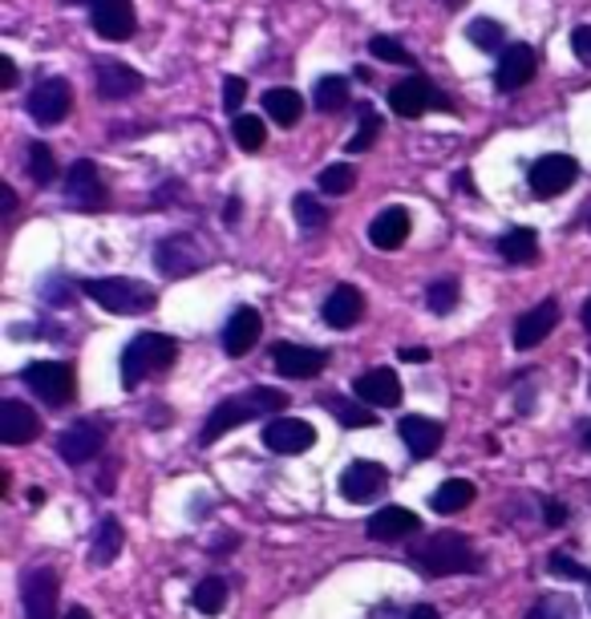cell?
<instances>
[{"instance_id":"cell-1","label":"cell","mask_w":591,"mask_h":619,"mask_svg":"<svg viewBox=\"0 0 591 619\" xmlns=\"http://www.w3.org/2000/svg\"><path fill=\"white\" fill-rule=\"evenodd\" d=\"M405 558L414 563L429 579H450V575H470L482 567V558L474 555V543L458 531H438L429 534L426 543H414L405 551Z\"/></svg>"},{"instance_id":"cell-2","label":"cell","mask_w":591,"mask_h":619,"mask_svg":"<svg viewBox=\"0 0 591 619\" xmlns=\"http://www.w3.org/2000/svg\"><path fill=\"white\" fill-rule=\"evenodd\" d=\"M280 409H288V393H284V389H272V384L248 389L243 397L219 401V405L211 409V417H207V425H203L199 442L203 446H215V442L227 437L231 430H240V425L255 422V417H264V413H280Z\"/></svg>"},{"instance_id":"cell-3","label":"cell","mask_w":591,"mask_h":619,"mask_svg":"<svg viewBox=\"0 0 591 619\" xmlns=\"http://www.w3.org/2000/svg\"><path fill=\"white\" fill-rule=\"evenodd\" d=\"M178 357V340L166 333H139L122 348V360H118V369H122V389H139L146 377L154 372L171 369Z\"/></svg>"},{"instance_id":"cell-4","label":"cell","mask_w":591,"mask_h":619,"mask_svg":"<svg viewBox=\"0 0 591 619\" xmlns=\"http://www.w3.org/2000/svg\"><path fill=\"white\" fill-rule=\"evenodd\" d=\"M98 308L118 312V316H139V312L154 308V287L142 280H127V275H106V280H86L81 284Z\"/></svg>"},{"instance_id":"cell-5","label":"cell","mask_w":591,"mask_h":619,"mask_svg":"<svg viewBox=\"0 0 591 619\" xmlns=\"http://www.w3.org/2000/svg\"><path fill=\"white\" fill-rule=\"evenodd\" d=\"M21 381L45 401V405H69L77 397V372L65 360H33L21 369Z\"/></svg>"},{"instance_id":"cell-6","label":"cell","mask_w":591,"mask_h":619,"mask_svg":"<svg viewBox=\"0 0 591 619\" xmlns=\"http://www.w3.org/2000/svg\"><path fill=\"white\" fill-rule=\"evenodd\" d=\"M390 110L402 113V118H422L429 110H453V101L426 74H414L390 89Z\"/></svg>"},{"instance_id":"cell-7","label":"cell","mask_w":591,"mask_h":619,"mask_svg":"<svg viewBox=\"0 0 591 619\" xmlns=\"http://www.w3.org/2000/svg\"><path fill=\"white\" fill-rule=\"evenodd\" d=\"M154 268H158L163 275H171V280H183V275L207 268V251H203V243L195 236L175 231V236L158 239V248H154Z\"/></svg>"},{"instance_id":"cell-8","label":"cell","mask_w":591,"mask_h":619,"mask_svg":"<svg viewBox=\"0 0 591 619\" xmlns=\"http://www.w3.org/2000/svg\"><path fill=\"white\" fill-rule=\"evenodd\" d=\"M57 595H62V579L53 567H29L21 575V604L29 619H57Z\"/></svg>"},{"instance_id":"cell-9","label":"cell","mask_w":591,"mask_h":619,"mask_svg":"<svg viewBox=\"0 0 591 619\" xmlns=\"http://www.w3.org/2000/svg\"><path fill=\"white\" fill-rule=\"evenodd\" d=\"M29 118L37 126H62L65 113L74 110V86L65 77H45L25 101Z\"/></svg>"},{"instance_id":"cell-10","label":"cell","mask_w":591,"mask_h":619,"mask_svg":"<svg viewBox=\"0 0 591 619\" xmlns=\"http://www.w3.org/2000/svg\"><path fill=\"white\" fill-rule=\"evenodd\" d=\"M579 178V162L571 154H543L535 166H530V191L535 198H559L567 195Z\"/></svg>"},{"instance_id":"cell-11","label":"cell","mask_w":591,"mask_h":619,"mask_svg":"<svg viewBox=\"0 0 591 619\" xmlns=\"http://www.w3.org/2000/svg\"><path fill=\"white\" fill-rule=\"evenodd\" d=\"M385 482H390V470L381 461L357 458L340 470V498L344 502H373L385 490Z\"/></svg>"},{"instance_id":"cell-12","label":"cell","mask_w":591,"mask_h":619,"mask_svg":"<svg viewBox=\"0 0 591 619\" xmlns=\"http://www.w3.org/2000/svg\"><path fill=\"white\" fill-rule=\"evenodd\" d=\"M65 198L74 203L77 211H98V207H106V183H101L98 166L89 159H77L69 171H65Z\"/></svg>"},{"instance_id":"cell-13","label":"cell","mask_w":591,"mask_h":619,"mask_svg":"<svg viewBox=\"0 0 591 619\" xmlns=\"http://www.w3.org/2000/svg\"><path fill=\"white\" fill-rule=\"evenodd\" d=\"M101 446H106V425L98 422H77L57 434V458L69 461V466L94 461L101 454Z\"/></svg>"},{"instance_id":"cell-14","label":"cell","mask_w":591,"mask_h":619,"mask_svg":"<svg viewBox=\"0 0 591 619\" xmlns=\"http://www.w3.org/2000/svg\"><path fill=\"white\" fill-rule=\"evenodd\" d=\"M89 25L101 41H130L139 29V13L130 0H98L89 9Z\"/></svg>"},{"instance_id":"cell-15","label":"cell","mask_w":591,"mask_h":619,"mask_svg":"<svg viewBox=\"0 0 591 619\" xmlns=\"http://www.w3.org/2000/svg\"><path fill=\"white\" fill-rule=\"evenodd\" d=\"M272 365H276L280 377H288V381H308L316 372H325L328 365V352L325 348H308V345H288V340H280L272 348Z\"/></svg>"},{"instance_id":"cell-16","label":"cell","mask_w":591,"mask_h":619,"mask_svg":"<svg viewBox=\"0 0 591 619\" xmlns=\"http://www.w3.org/2000/svg\"><path fill=\"white\" fill-rule=\"evenodd\" d=\"M539 74V53L530 50V45H506L503 57H499V69H494V86L499 94H515L530 82V77Z\"/></svg>"},{"instance_id":"cell-17","label":"cell","mask_w":591,"mask_h":619,"mask_svg":"<svg viewBox=\"0 0 591 619\" xmlns=\"http://www.w3.org/2000/svg\"><path fill=\"white\" fill-rule=\"evenodd\" d=\"M260 333H264V316H260L252 304H240L223 324V352L231 360L248 357L255 348V340H260Z\"/></svg>"},{"instance_id":"cell-18","label":"cell","mask_w":591,"mask_h":619,"mask_svg":"<svg viewBox=\"0 0 591 619\" xmlns=\"http://www.w3.org/2000/svg\"><path fill=\"white\" fill-rule=\"evenodd\" d=\"M264 446L272 454H284V458H296V454H308L316 446V430L304 417H276V422L264 430Z\"/></svg>"},{"instance_id":"cell-19","label":"cell","mask_w":591,"mask_h":619,"mask_svg":"<svg viewBox=\"0 0 591 619\" xmlns=\"http://www.w3.org/2000/svg\"><path fill=\"white\" fill-rule=\"evenodd\" d=\"M142 89V74L139 69H130L122 62H98L94 65V94L106 101H122V98H134Z\"/></svg>"},{"instance_id":"cell-20","label":"cell","mask_w":591,"mask_h":619,"mask_svg":"<svg viewBox=\"0 0 591 619\" xmlns=\"http://www.w3.org/2000/svg\"><path fill=\"white\" fill-rule=\"evenodd\" d=\"M352 393L373 409H397L402 405V377L393 369H369L365 377H357Z\"/></svg>"},{"instance_id":"cell-21","label":"cell","mask_w":591,"mask_h":619,"mask_svg":"<svg viewBox=\"0 0 591 619\" xmlns=\"http://www.w3.org/2000/svg\"><path fill=\"white\" fill-rule=\"evenodd\" d=\"M37 434H41V417L25 401H13V397L0 401V442L4 446H25Z\"/></svg>"},{"instance_id":"cell-22","label":"cell","mask_w":591,"mask_h":619,"mask_svg":"<svg viewBox=\"0 0 591 619\" xmlns=\"http://www.w3.org/2000/svg\"><path fill=\"white\" fill-rule=\"evenodd\" d=\"M320 316H325L328 328H337V333H349L352 324L365 316V296H361V292H357L352 284H337L332 292H328Z\"/></svg>"},{"instance_id":"cell-23","label":"cell","mask_w":591,"mask_h":619,"mask_svg":"<svg viewBox=\"0 0 591 619\" xmlns=\"http://www.w3.org/2000/svg\"><path fill=\"white\" fill-rule=\"evenodd\" d=\"M555 324H559V300L551 296V300H543V304H535L527 316H518V324H515V348L543 345V340L551 336Z\"/></svg>"},{"instance_id":"cell-24","label":"cell","mask_w":591,"mask_h":619,"mask_svg":"<svg viewBox=\"0 0 591 619\" xmlns=\"http://www.w3.org/2000/svg\"><path fill=\"white\" fill-rule=\"evenodd\" d=\"M402 442H405V449H409V458H417V461H426V458H434L441 449V437H446V430H441L438 422H429V417H402Z\"/></svg>"},{"instance_id":"cell-25","label":"cell","mask_w":591,"mask_h":619,"mask_svg":"<svg viewBox=\"0 0 591 619\" xmlns=\"http://www.w3.org/2000/svg\"><path fill=\"white\" fill-rule=\"evenodd\" d=\"M422 531V519H417L409 507H385L369 519V534L377 543H393V539H409V534Z\"/></svg>"},{"instance_id":"cell-26","label":"cell","mask_w":591,"mask_h":619,"mask_svg":"<svg viewBox=\"0 0 591 619\" xmlns=\"http://www.w3.org/2000/svg\"><path fill=\"white\" fill-rule=\"evenodd\" d=\"M405 239H409V211H405V207H385V211H377V219L369 224V243L381 251L402 248Z\"/></svg>"},{"instance_id":"cell-27","label":"cell","mask_w":591,"mask_h":619,"mask_svg":"<svg viewBox=\"0 0 591 619\" xmlns=\"http://www.w3.org/2000/svg\"><path fill=\"white\" fill-rule=\"evenodd\" d=\"M122 543H127V534H122L118 519H101L94 526V539H89V563L94 567H110L113 558L122 555Z\"/></svg>"},{"instance_id":"cell-28","label":"cell","mask_w":591,"mask_h":619,"mask_svg":"<svg viewBox=\"0 0 591 619\" xmlns=\"http://www.w3.org/2000/svg\"><path fill=\"white\" fill-rule=\"evenodd\" d=\"M264 110L267 118L276 126H284V130H292V126L300 122V113H304V98L296 94V89L288 86H276V89H267L264 94Z\"/></svg>"},{"instance_id":"cell-29","label":"cell","mask_w":591,"mask_h":619,"mask_svg":"<svg viewBox=\"0 0 591 619\" xmlns=\"http://www.w3.org/2000/svg\"><path fill=\"white\" fill-rule=\"evenodd\" d=\"M499 256L506 263H518V268H530V263L539 260V236L530 231V227H515V231H506L499 239Z\"/></svg>"},{"instance_id":"cell-30","label":"cell","mask_w":591,"mask_h":619,"mask_svg":"<svg viewBox=\"0 0 591 619\" xmlns=\"http://www.w3.org/2000/svg\"><path fill=\"white\" fill-rule=\"evenodd\" d=\"M190 607L199 611V616H219L227 607V579L223 575H203L195 583V591H190Z\"/></svg>"},{"instance_id":"cell-31","label":"cell","mask_w":591,"mask_h":619,"mask_svg":"<svg viewBox=\"0 0 591 619\" xmlns=\"http://www.w3.org/2000/svg\"><path fill=\"white\" fill-rule=\"evenodd\" d=\"M349 101H352V94H349V82H344V77L332 74V77H320V82H316L313 106L320 113H340Z\"/></svg>"},{"instance_id":"cell-32","label":"cell","mask_w":591,"mask_h":619,"mask_svg":"<svg viewBox=\"0 0 591 619\" xmlns=\"http://www.w3.org/2000/svg\"><path fill=\"white\" fill-rule=\"evenodd\" d=\"M474 502V486L466 482V478H450V482H441L438 490H434V502L429 507L438 510V514H458V510H466Z\"/></svg>"},{"instance_id":"cell-33","label":"cell","mask_w":591,"mask_h":619,"mask_svg":"<svg viewBox=\"0 0 591 619\" xmlns=\"http://www.w3.org/2000/svg\"><path fill=\"white\" fill-rule=\"evenodd\" d=\"M320 405L332 409L344 430H369V425H377V413H369V405H357V401H349V397L328 393V397H320Z\"/></svg>"},{"instance_id":"cell-34","label":"cell","mask_w":591,"mask_h":619,"mask_svg":"<svg viewBox=\"0 0 591 619\" xmlns=\"http://www.w3.org/2000/svg\"><path fill=\"white\" fill-rule=\"evenodd\" d=\"M25 154H29L25 171H29V178H33V183H37V186H53V183H57L62 166H57V159H53V150L45 146V142H33Z\"/></svg>"},{"instance_id":"cell-35","label":"cell","mask_w":591,"mask_h":619,"mask_svg":"<svg viewBox=\"0 0 591 619\" xmlns=\"http://www.w3.org/2000/svg\"><path fill=\"white\" fill-rule=\"evenodd\" d=\"M316 186L325 195H349L352 186H357V166L352 162H332V166H325V171L316 174Z\"/></svg>"},{"instance_id":"cell-36","label":"cell","mask_w":591,"mask_h":619,"mask_svg":"<svg viewBox=\"0 0 591 619\" xmlns=\"http://www.w3.org/2000/svg\"><path fill=\"white\" fill-rule=\"evenodd\" d=\"M462 300V284L453 280V275H441V280H434V284L426 287V308L438 312V316H446V312H453V304Z\"/></svg>"},{"instance_id":"cell-37","label":"cell","mask_w":591,"mask_h":619,"mask_svg":"<svg viewBox=\"0 0 591 619\" xmlns=\"http://www.w3.org/2000/svg\"><path fill=\"white\" fill-rule=\"evenodd\" d=\"M231 130H236V142H240V150H248V154H260L267 142V126L255 118V113H240L236 122H231Z\"/></svg>"},{"instance_id":"cell-38","label":"cell","mask_w":591,"mask_h":619,"mask_svg":"<svg viewBox=\"0 0 591 619\" xmlns=\"http://www.w3.org/2000/svg\"><path fill=\"white\" fill-rule=\"evenodd\" d=\"M292 211H296V219H300L304 231H325L328 219H332V215H328V207L316 195H296V198H292Z\"/></svg>"},{"instance_id":"cell-39","label":"cell","mask_w":591,"mask_h":619,"mask_svg":"<svg viewBox=\"0 0 591 619\" xmlns=\"http://www.w3.org/2000/svg\"><path fill=\"white\" fill-rule=\"evenodd\" d=\"M466 37L474 41L479 50H486V53H503L506 45H503V25L499 21H491V17H479V21H470V29H466Z\"/></svg>"},{"instance_id":"cell-40","label":"cell","mask_w":591,"mask_h":619,"mask_svg":"<svg viewBox=\"0 0 591 619\" xmlns=\"http://www.w3.org/2000/svg\"><path fill=\"white\" fill-rule=\"evenodd\" d=\"M527 619H579V604L571 595H543Z\"/></svg>"},{"instance_id":"cell-41","label":"cell","mask_w":591,"mask_h":619,"mask_svg":"<svg viewBox=\"0 0 591 619\" xmlns=\"http://www.w3.org/2000/svg\"><path fill=\"white\" fill-rule=\"evenodd\" d=\"M377 138H381V113L373 106H361V130L349 138V154H365Z\"/></svg>"},{"instance_id":"cell-42","label":"cell","mask_w":591,"mask_h":619,"mask_svg":"<svg viewBox=\"0 0 591 619\" xmlns=\"http://www.w3.org/2000/svg\"><path fill=\"white\" fill-rule=\"evenodd\" d=\"M369 53H373L377 62H385V65H414V53L405 50L402 41H393V37H373V41H369Z\"/></svg>"},{"instance_id":"cell-43","label":"cell","mask_w":591,"mask_h":619,"mask_svg":"<svg viewBox=\"0 0 591 619\" xmlns=\"http://www.w3.org/2000/svg\"><path fill=\"white\" fill-rule=\"evenodd\" d=\"M547 571H551V575H559V579L591 583V571L583 567V563H576V558H571V555H563V551H555V555L547 558Z\"/></svg>"},{"instance_id":"cell-44","label":"cell","mask_w":591,"mask_h":619,"mask_svg":"<svg viewBox=\"0 0 591 619\" xmlns=\"http://www.w3.org/2000/svg\"><path fill=\"white\" fill-rule=\"evenodd\" d=\"M248 98V82L243 77H223V110L236 113Z\"/></svg>"},{"instance_id":"cell-45","label":"cell","mask_w":591,"mask_h":619,"mask_svg":"<svg viewBox=\"0 0 591 619\" xmlns=\"http://www.w3.org/2000/svg\"><path fill=\"white\" fill-rule=\"evenodd\" d=\"M41 296L50 300L53 308H69L74 304V287H69V280H50V284L41 287Z\"/></svg>"},{"instance_id":"cell-46","label":"cell","mask_w":591,"mask_h":619,"mask_svg":"<svg viewBox=\"0 0 591 619\" xmlns=\"http://www.w3.org/2000/svg\"><path fill=\"white\" fill-rule=\"evenodd\" d=\"M571 53L591 69V25H579L576 33H571Z\"/></svg>"},{"instance_id":"cell-47","label":"cell","mask_w":591,"mask_h":619,"mask_svg":"<svg viewBox=\"0 0 591 619\" xmlns=\"http://www.w3.org/2000/svg\"><path fill=\"white\" fill-rule=\"evenodd\" d=\"M543 522L547 526H567V507L555 498H543Z\"/></svg>"},{"instance_id":"cell-48","label":"cell","mask_w":591,"mask_h":619,"mask_svg":"<svg viewBox=\"0 0 591 619\" xmlns=\"http://www.w3.org/2000/svg\"><path fill=\"white\" fill-rule=\"evenodd\" d=\"M0 86L4 89L17 86V62L9 57V53H0Z\"/></svg>"},{"instance_id":"cell-49","label":"cell","mask_w":591,"mask_h":619,"mask_svg":"<svg viewBox=\"0 0 591 619\" xmlns=\"http://www.w3.org/2000/svg\"><path fill=\"white\" fill-rule=\"evenodd\" d=\"M236 546H240V534H223V539H215L211 555H231Z\"/></svg>"},{"instance_id":"cell-50","label":"cell","mask_w":591,"mask_h":619,"mask_svg":"<svg viewBox=\"0 0 591 619\" xmlns=\"http://www.w3.org/2000/svg\"><path fill=\"white\" fill-rule=\"evenodd\" d=\"M402 360H409V365H426V360H429V348H426V345L402 348Z\"/></svg>"},{"instance_id":"cell-51","label":"cell","mask_w":591,"mask_h":619,"mask_svg":"<svg viewBox=\"0 0 591 619\" xmlns=\"http://www.w3.org/2000/svg\"><path fill=\"white\" fill-rule=\"evenodd\" d=\"M405 619H441V616H438V607H429V604H417L414 611H409V616H405Z\"/></svg>"},{"instance_id":"cell-52","label":"cell","mask_w":591,"mask_h":619,"mask_svg":"<svg viewBox=\"0 0 591 619\" xmlns=\"http://www.w3.org/2000/svg\"><path fill=\"white\" fill-rule=\"evenodd\" d=\"M13 211H17V195L4 186V215H13Z\"/></svg>"},{"instance_id":"cell-53","label":"cell","mask_w":591,"mask_h":619,"mask_svg":"<svg viewBox=\"0 0 591 619\" xmlns=\"http://www.w3.org/2000/svg\"><path fill=\"white\" fill-rule=\"evenodd\" d=\"M373 619H397V611H393V604H385L381 611H373Z\"/></svg>"},{"instance_id":"cell-54","label":"cell","mask_w":591,"mask_h":619,"mask_svg":"<svg viewBox=\"0 0 591 619\" xmlns=\"http://www.w3.org/2000/svg\"><path fill=\"white\" fill-rule=\"evenodd\" d=\"M65 619H94V616H89L86 607H69V616H65Z\"/></svg>"},{"instance_id":"cell-55","label":"cell","mask_w":591,"mask_h":619,"mask_svg":"<svg viewBox=\"0 0 591 619\" xmlns=\"http://www.w3.org/2000/svg\"><path fill=\"white\" fill-rule=\"evenodd\" d=\"M579 321H583V328H588V333H591V300H588V304H583V312H579Z\"/></svg>"},{"instance_id":"cell-56","label":"cell","mask_w":591,"mask_h":619,"mask_svg":"<svg viewBox=\"0 0 591 619\" xmlns=\"http://www.w3.org/2000/svg\"><path fill=\"white\" fill-rule=\"evenodd\" d=\"M65 4H89V9H94V4H98V0H65Z\"/></svg>"},{"instance_id":"cell-57","label":"cell","mask_w":591,"mask_h":619,"mask_svg":"<svg viewBox=\"0 0 591 619\" xmlns=\"http://www.w3.org/2000/svg\"><path fill=\"white\" fill-rule=\"evenodd\" d=\"M446 4H450V9H462V4H466V0H446Z\"/></svg>"},{"instance_id":"cell-58","label":"cell","mask_w":591,"mask_h":619,"mask_svg":"<svg viewBox=\"0 0 591 619\" xmlns=\"http://www.w3.org/2000/svg\"><path fill=\"white\" fill-rule=\"evenodd\" d=\"M583 446H588V449H591V430H588V434H583Z\"/></svg>"},{"instance_id":"cell-59","label":"cell","mask_w":591,"mask_h":619,"mask_svg":"<svg viewBox=\"0 0 591 619\" xmlns=\"http://www.w3.org/2000/svg\"><path fill=\"white\" fill-rule=\"evenodd\" d=\"M588 607H591V583H588Z\"/></svg>"}]
</instances>
